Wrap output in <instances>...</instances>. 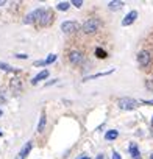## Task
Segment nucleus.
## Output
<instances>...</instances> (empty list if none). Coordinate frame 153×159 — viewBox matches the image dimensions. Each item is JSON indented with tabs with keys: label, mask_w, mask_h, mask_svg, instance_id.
Returning a JSON list of instances; mask_svg holds the SVG:
<instances>
[{
	"label": "nucleus",
	"mask_w": 153,
	"mask_h": 159,
	"mask_svg": "<svg viewBox=\"0 0 153 159\" xmlns=\"http://www.w3.org/2000/svg\"><path fill=\"white\" fill-rule=\"evenodd\" d=\"M35 66L39 67V66H47V64H45V59H41V61H35Z\"/></svg>",
	"instance_id": "21"
},
{
	"label": "nucleus",
	"mask_w": 153,
	"mask_h": 159,
	"mask_svg": "<svg viewBox=\"0 0 153 159\" xmlns=\"http://www.w3.org/2000/svg\"><path fill=\"white\" fill-rule=\"evenodd\" d=\"M130 154L133 159H141V153H139V148L136 143H130Z\"/></svg>",
	"instance_id": "11"
},
{
	"label": "nucleus",
	"mask_w": 153,
	"mask_h": 159,
	"mask_svg": "<svg viewBox=\"0 0 153 159\" xmlns=\"http://www.w3.org/2000/svg\"><path fill=\"white\" fill-rule=\"evenodd\" d=\"M0 69L2 70H5V72H11V73H17V69H14V67H11L10 64H7V62H0Z\"/></svg>",
	"instance_id": "15"
},
{
	"label": "nucleus",
	"mask_w": 153,
	"mask_h": 159,
	"mask_svg": "<svg viewBox=\"0 0 153 159\" xmlns=\"http://www.w3.org/2000/svg\"><path fill=\"white\" fill-rule=\"evenodd\" d=\"M151 126H153V117H151Z\"/></svg>",
	"instance_id": "30"
},
{
	"label": "nucleus",
	"mask_w": 153,
	"mask_h": 159,
	"mask_svg": "<svg viewBox=\"0 0 153 159\" xmlns=\"http://www.w3.org/2000/svg\"><path fill=\"white\" fill-rule=\"evenodd\" d=\"M42 13H44V8H38V10L31 11V13L27 14V17L24 19V24H33V22H38L39 17L42 16Z\"/></svg>",
	"instance_id": "5"
},
{
	"label": "nucleus",
	"mask_w": 153,
	"mask_h": 159,
	"mask_svg": "<svg viewBox=\"0 0 153 159\" xmlns=\"http://www.w3.org/2000/svg\"><path fill=\"white\" fill-rule=\"evenodd\" d=\"M45 123H47V119H45V112L41 114V119H39V123H38V131L42 133L44 128H45Z\"/></svg>",
	"instance_id": "13"
},
{
	"label": "nucleus",
	"mask_w": 153,
	"mask_h": 159,
	"mask_svg": "<svg viewBox=\"0 0 153 159\" xmlns=\"http://www.w3.org/2000/svg\"><path fill=\"white\" fill-rule=\"evenodd\" d=\"M142 103H144V105H150V106H151V105H153V100H142Z\"/></svg>",
	"instance_id": "25"
},
{
	"label": "nucleus",
	"mask_w": 153,
	"mask_h": 159,
	"mask_svg": "<svg viewBox=\"0 0 153 159\" xmlns=\"http://www.w3.org/2000/svg\"><path fill=\"white\" fill-rule=\"evenodd\" d=\"M95 56H97V58H100V59H105V58L108 56V53H106L103 48L97 47V48H95Z\"/></svg>",
	"instance_id": "17"
},
{
	"label": "nucleus",
	"mask_w": 153,
	"mask_h": 159,
	"mask_svg": "<svg viewBox=\"0 0 153 159\" xmlns=\"http://www.w3.org/2000/svg\"><path fill=\"white\" fill-rule=\"evenodd\" d=\"M56 61V55H49V58L45 59V64H52Z\"/></svg>",
	"instance_id": "19"
},
{
	"label": "nucleus",
	"mask_w": 153,
	"mask_h": 159,
	"mask_svg": "<svg viewBox=\"0 0 153 159\" xmlns=\"http://www.w3.org/2000/svg\"><path fill=\"white\" fill-rule=\"evenodd\" d=\"M123 7V2H120V0H114V2H109L108 3V8L111 10V11H117V10H120Z\"/></svg>",
	"instance_id": "12"
},
{
	"label": "nucleus",
	"mask_w": 153,
	"mask_h": 159,
	"mask_svg": "<svg viewBox=\"0 0 153 159\" xmlns=\"http://www.w3.org/2000/svg\"><path fill=\"white\" fill-rule=\"evenodd\" d=\"M16 58H19V59H27L28 56H27V55H24V53H19V55H16Z\"/></svg>",
	"instance_id": "23"
},
{
	"label": "nucleus",
	"mask_w": 153,
	"mask_h": 159,
	"mask_svg": "<svg viewBox=\"0 0 153 159\" xmlns=\"http://www.w3.org/2000/svg\"><path fill=\"white\" fill-rule=\"evenodd\" d=\"M97 159H103V154H99V156H97Z\"/></svg>",
	"instance_id": "28"
},
{
	"label": "nucleus",
	"mask_w": 153,
	"mask_h": 159,
	"mask_svg": "<svg viewBox=\"0 0 153 159\" xmlns=\"http://www.w3.org/2000/svg\"><path fill=\"white\" fill-rule=\"evenodd\" d=\"M16 159H24V157H21V156H19V154H17V157H16Z\"/></svg>",
	"instance_id": "29"
},
{
	"label": "nucleus",
	"mask_w": 153,
	"mask_h": 159,
	"mask_svg": "<svg viewBox=\"0 0 153 159\" xmlns=\"http://www.w3.org/2000/svg\"><path fill=\"white\" fill-rule=\"evenodd\" d=\"M136 19H137V11H134V10H133V11H130V13H128V14L123 17L122 25H123V27H128V25H131Z\"/></svg>",
	"instance_id": "8"
},
{
	"label": "nucleus",
	"mask_w": 153,
	"mask_h": 159,
	"mask_svg": "<svg viewBox=\"0 0 153 159\" xmlns=\"http://www.w3.org/2000/svg\"><path fill=\"white\" fill-rule=\"evenodd\" d=\"M137 105H139V103H137L134 98H130V97L119 98V102H117V106H119L120 109H123V111H133V109L137 108Z\"/></svg>",
	"instance_id": "2"
},
{
	"label": "nucleus",
	"mask_w": 153,
	"mask_h": 159,
	"mask_svg": "<svg viewBox=\"0 0 153 159\" xmlns=\"http://www.w3.org/2000/svg\"><path fill=\"white\" fill-rule=\"evenodd\" d=\"M117 136H119V131H116V129H109V131H106L105 139H106V140H114V139H117Z\"/></svg>",
	"instance_id": "14"
},
{
	"label": "nucleus",
	"mask_w": 153,
	"mask_h": 159,
	"mask_svg": "<svg viewBox=\"0 0 153 159\" xmlns=\"http://www.w3.org/2000/svg\"><path fill=\"white\" fill-rule=\"evenodd\" d=\"M99 27H100V20L97 19V17H91V19H88L85 24H83V33H86V34H92V33H95L97 30H99Z\"/></svg>",
	"instance_id": "1"
},
{
	"label": "nucleus",
	"mask_w": 153,
	"mask_h": 159,
	"mask_svg": "<svg viewBox=\"0 0 153 159\" xmlns=\"http://www.w3.org/2000/svg\"><path fill=\"white\" fill-rule=\"evenodd\" d=\"M78 28H80L78 22H73V20H66L61 24V30L64 33H75V31H78Z\"/></svg>",
	"instance_id": "4"
},
{
	"label": "nucleus",
	"mask_w": 153,
	"mask_h": 159,
	"mask_svg": "<svg viewBox=\"0 0 153 159\" xmlns=\"http://www.w3.org/2000/svg\"><path fill=\"white\" fill-rule=\"evenodd\" d=\"M113 159H122V157H120V154H119L117 151H114V153H113Z\"/></svg>",
	"instance_id": "24"
},
{
	"label": "nucleus",
	"mask_w": 153,
	"mask_h": 159,
	"mask_svg": "<svg viewBox=\"0 0 153 159\" xmlns=\"http://www.w3.org/2000/svg\"><path fill=\"white\" fill-rule=\"evenodd\" d=\"M72 5H73V7H76V8H80V7L83 5V0H73Z\"/></svg>",
	"instance_id": "20"
},
{
	"label": "nucleus",
	"mask_w": 153,
	"mask_h": 159,
	"mask_svg": "<svg viewBox=\"0 0 153 159\" xmlns=\"http://www.w3.org/2000/svg\"><path fill=\"white\" fill-rule=\"evenodd\" d=\"M49 76V70H42V72H39L33 80H31V84H38L39 81H42V80H45Z\"/></svg>",
	"instance_id": "9"
},
{
	"label": "nucleus",
	"mask_w": 153,
	"mask_h": 159,
	"mask_svg": "<svg viewBox=\"0 0 153 159\" xmlns=\"http://www.w3.org/2000/svg\"><path fill=\"white\" fill-rule=\"evenodd\" d=\"M69 59H70V62H72V64H81V62H83V59H85V56H83V53H81V52L73 50V52H70Z\"/></svg>",
	"instance_id": "7"
},
{
	"label": "nucleus",
	"mask_w": 153,
	"mask_h": 159,
	"mask_svg": "<svg viewBox=\"0 0 153 159\" xmlns=\"http://www.w3.org/2000/svg\"><path fill=\"white\" fill-rule=\"evenodd\" d=\"M80 159H91V157H89V156H81Z\"/></svg>",
	"instance_id": "26"
},
{
	"label": "nucleus",
	"mask_w": 153,
	"mask_h": 159,
	"mask_svg": "<svg viewBox=\"0 0 153 159\" xmlns=\"http://www.w3.org/2000/svg\"><path fill=\"white\" fill-rule=\"evenodd\" d=\"M69 7H70L69 2H59V3L56 5V10H59V11H67Z\"/></svg>",
	"instance_id": "18"
},
{
	"label": "nucleus",
	"mask_w": 153,
	"mask_h": 159,
	"mask_svg": "<svg viewBox=\"0 0 153 159\" xmlns=\"http://www.w3.org/2000/svg\"><path fill=\"white\" fill-rule=\"evenodd\" d=\"M150 159H153V154H151V157H150Z\"/></svg>",
	"instance_id": "32"
},
{
	"label": "nucleus",
	"mask_w": 153,
	"mask_h": 159,
	"mask_svg": "<svg viewBox=\"0 0 153 159\" xmlns=\"http://www.w3.org/2000/svg\"><path fill=\"white\" fill-rule=\"evenodd\" d=\"M145 86H147V89H148V91H153V83H150V81H145Z\"/></svg>",
	"instance_id": "22"
},
{
	"label": "nucleus",
	"mask_w": 153,
	"mask_h": 159,
	"mask_svg": "<svg viewBox=\"0 0 153 159\" xmlns=\"http://www.w3.org/2000/svg\"><path fill=\"white\" fill-rule=\"evenodd\" d=\"M150 61H151V56H150V53H148L147 50L139 52V55H137V62H139L141 67H147V66L150 64Z\"/></svg>",
	"instance_id": "6"
},
{
	"label": "nucleus",
	"mask_w": 153,
	"mask_h": 159,
	"mask_svg": "<svg viewBox=\"0 0 153 159\" xmlns=\"http://www.w3.org/2000/svg\"><path fill=\"white\" fill-rule=\"evenodd\" d=\"M0 136H2V131H0Z\"/></svg>",
	"instance_id": "33"
},
{
	"label": "nucleus",
	"mask_w": 153,
	"mask_h": 159,
	"mask_svg": "<svg viewBox=\"0 0 153 159\" xmlns=\"http://www.w3.org/2000/svg\"><path fill=\"white\" fill-rule=\"evenodd\" d=\"M53 19H55L53 13H52L50 10H44L42 16H41V17H39V20H38V24H39L41 27H49V25L53 22Z\"/></svg>",
	"instance_id": "3"
},
{
	"label": "nucleus",
	"mask_w": 153,
	"mask_h": 159,
	"mask_svg": "<svg viewBox=\"0 0 153 159\" xmlns=\"http://www.w3.org/2000/svg\"><path fill=\"white\" fill-rule=\"evenodd\" d=\"M2 5H5V0H0V7H2Z\"/></svg>",
	"instance_id": "27"
},
{
	"label": "nucleus",
	"mask_w": 153,
	"mask_h": 159,
	"mask_svg": "<svg viewBox=\"0 0 153 159\" xmlns=\"http://www.w3.org/2000/svg\"><path fill=\"white\" fill-rule=\"evenodd\" d=\"M0 117H2V109H0Z\"/></svg>",
	"instance_id": "31"
},
{
	"label": "nucleus",
	"mask_w": 153,
	"mask_h": 159,
	"mask_svg": "<svg viewBox=\"0 0 153 159\" xmlns=\"http://www.w3.org/2000/svg\"><path fill=\"white\" fill-rule=\"evenodd\" d=\"M31 148H33V143H31V142H27V143H25V145L22 147V150L19 151V156L25 159V156H27V154H28V153L31 151Z\"/></svg>",
	"instance_id": "10"
},
{
	"label": "nucleus",
	"mask_w": 153,
	"mask_h": 159,
	"mask_svg": "<svg viewBox=\"0 0 153 159\" xmlns=\"http://www.w3.org/2000/svg\"><path fill=\"white\" fill-rule=\"evenodd\" d=\"M114 72V69H111V70H108V72H102V73H95V75H91V76H88V78H85L86 81L88 80H94V78H99V76H105V75H109V73H113Z\"/></svg>",
	"instance_id": "16"
}]
</instances>
